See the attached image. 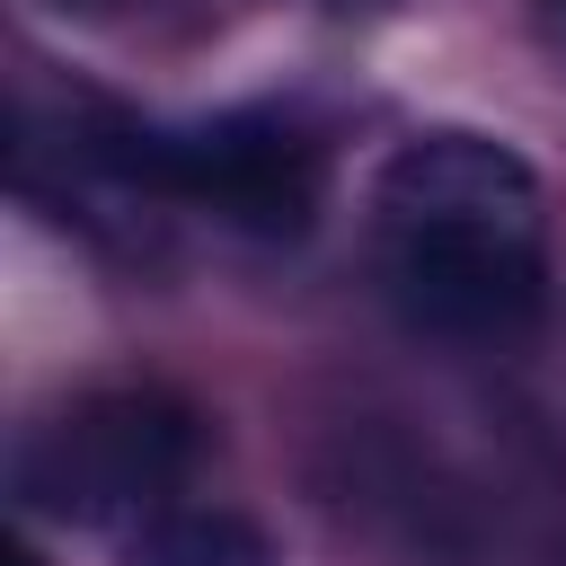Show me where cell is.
<instances>
[{
	"instance_id": "obj_1",
	"label": "cell",
	"mask_w": 566,
	"mask_h": 566,
	"mask_svg": "<svg viewBox=\"0 0 566 566\" xmlns=\"http://www.w3.org/2000/svg\"><path fill=\"white\" fill-rule=\"evenodd\" d=\"M380 265L433 336H522L539 318V177L486 133H416L380 168Z\"/></svg>"
},
{
	"instance_id": "obj_2",
	"label": "cell",
	"mask_w": 566,
	"mask_h": 566,
	"mask_svg": "<svg viewBox=\"0 0 566 566\" xmlns=\"http://www.w3.org/2000/svg\"><path fill=\"white\" fill-rule=\"evenodd\" d=\"M124 186L203 203L256 239H292L318 212V142L283 115H212V124H133L106 115L88 142Z\"/></svg>"
},
{
	"instance_id": "obj_3",
	"label": "cell",
	"mask_w": 566,
	"mask_h": 566,
	"mask_svg": "<svg viewBox=\"0 0 566 566\" xmlns=\"http://www.w3.org/2000/svg\"><path fill=\"white\" fill-rule=\"evenodd\" d=\"M186 469H195V416L177 398L97 389L27 442L18 495L62 522H133V513H159Z\"/></svg>"
},
{
	"instance_id": "obj_4",
	"label": "cell",
	"mask_w": 566,
	"mask_h": 566,
	"mask_svg": "<svg viewBox=\"0 0 566 566\" xmlns=\"http://www.w3.org/2000/svg\"><path fill=\"white\" fill-rule=\"evenodd\" d=\"M150 566H274V539L239 513H159Z\"/></svg>"
},
{
	"instance_id": "obj_5",
	"label": "cell",
	"mask_w": 566,
	"mask_h": 566,
	"mask_svg": "<svg viewBox=\"0 0 566 566\" xmlns=\"http://www.w3.org/2000/svg\"><path fill=\"white\" fill-rule=\"evenodd\" d=\"M539 18H548V35H566V0H539Z\"/></svg>"
},
{
	"instance_id": "obj_6",
	"label": "cell",
	"mask_w": 566,
	"mask_h": 566,
	"mask_svg": "<svg viewBox=\"0 0 566 566\" xmlns=\"http://www.w3.org/2000/svg\"><path fill=\"white\" fill-rule=\"evenodd\" d=\"M9 566H35V548H27V539H18V548H9Z\"/></svg>"
}]
</instances>
